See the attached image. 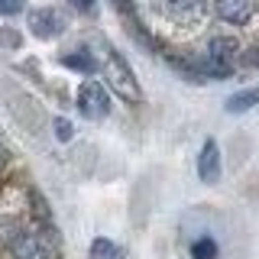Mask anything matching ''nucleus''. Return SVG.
Returning <instances> with one entry per match:
<instances>
[{"mask_svg": "<svg viewBox=\"0 0 259 259\" xmlns=\"http://www.w3.org/2000/svg\"><path fill=\"white\" fill-rule=\"evenodd\" d=\"M113 7H117V10H120V16H123V20L130 23V26H133V29L143 36V29H140V20H136V10H133V4H130V0H113Z\"/></svg>", "mask_w": 259, "mask_h": 259, "instance_id": "obj_12", "label": "nucleus"}, {"mask_svg": "<svg viewBox=\"0 0 259 259\" xmlns=\"http://www.w3.org/2000/svg\"><path fill=\"white\" fill-rule=\"evenodd\" d=\"M91 259H123V249H120L113 240L97 237V240L91 243Z\"/></svg>", "mask_w": 259, "mask_h": 259, "instance_id": "obj_10", "label": "nucleus"}, {"mask_svg": "<svg viewBox=\"0 0 259 259\" xmlns=\"http://www.w3.org/2000/svg\"><path fill=\"white\" fill-rule=\"evenodd\" d=\"M13 256L16 259H49L52 256V246H49V240L42 233L26 230V233H20V237L13 240Z\"/></svg>", "mask_w": 259, "mask_h": 259, "instance_id": "obj_3", "label": "nucleus"}, {"mask_svg": "<svg viewBox=\"0 0 259 259\" xmlns=\"http://www.w3.org/2000/svg\"><path fill=\"white\" fill-rule=\"evenodd\" d=\"M23 7H26V0H0V13H4V16L23 13Z\"/></svg>", "mask_w": 259, "mask_h": 259, "instance_id": "obj_13", "label": "nucleus"}, {"mask_svg": "<svg viewBox=\"0 0 259 259\" xmlns=\"http://www.w3.org/2000/svg\"><path fill=\"white\" fill-rule=\"evenodd\" d=\"M62 65L65 68H71V71H84V75H94L101 65H97V59L88 49H78V52H68V55H62Z\"/></svg>", "mask_w": 259, "mask_h": 259, "instance_id": "obj_8", "label": "nucleus"}, {"mask_svg": "<svg viewBox=\"0 0 259 259\" xmlns=\"http://www.w3.org/2000/svg\"><path fill=\"white\" fill-rule=\"evenodd\" d=\"M101 68H104V75H107L110 88L123 97V101H140V84H136V78H133V71H130L126 59L117 52V49L104 46V65H101Z\"/></svg>", "mask_w": 259, "mask_h": 259, "instance_id": "obj_1", "label": "nucleus"}, {"mask_svg": "<svg viewBox=\"0 0 259 259\" xmlns=\"http://www.w3.org/2000/svg\"><path fill=\"white\" fill-rule=\"evenodd\" d=\"M259 104V88H246V91L227 97V113H246Z\"/></svg>", "mask_w": 259, "mask_h": 259, "instance_id": "obj_9", "label": "nucleus"}, {"mask_svg": "<svg viewBox=\"0 0 259 259\" xmlns=\"http://www.w3.org/2000/svg\"><path fill=\"white\" fill-rule=\"evenodd\" d=\"M4 162H7V149L0 146V168H4Z\"/></svg>", "mask_w": 259, "mask_h": 259, "instance_id": "obj_16", "label": "nucleus"}, {"mask_svg": "<svg viewBox=\"0 0 259 259\" xmlns=\"http://www.w3.org/2000/svg\"><path fill=\"white\" fill-rule=\"evenodd\" d=\"M29 29H32V36H39V39H52V36H59V32H65V20H62L59 10L42 7V10L29 13Z\"/></svg>", "mask_w": 259, "mask_h": 259, "instance_id": "obj_4", "label": "nucleus"}, {"mask_svg": "<svg viewBox=\"0 0 259 259\" xmlns=\"http://www.w3.org/2000/svg\"><path fill=\"white\" fill-rule=\"evenodd\" d=\"M191 256L194 259H217V240L214 237H198L191 243Z\"/></svg>", "mask_w": 259, "mask_h": 259, "instance_id": "obj_11", "label": "nucleus"}, {"mask_svg": "<svg viewBox=\"0 0 259 259\" xmlns=\"http://www.w3.org/2000/svg\"><path fill=\"white\" fill-rule=\"evenodd\" d=\"M68 4L75 7V10H81V13H94V10H97L94 0H68Z\"/></svg>", "mask_w": 259, "mask_h": 259, "instance_id": "obj_15", "label": "nucleus"}, {"mask_svg": "<svg viewBox=\"0 0 259 259\" xmlns=\"http://www.w3.org/2000/svg\"><path fill=\"white\" fill-rule=\"evenodd\" d=\"M198 178L204 185H214L221 178V146L214 140H207L201 146V156H198Z\"/></svg>", "mask_w": 259, "mask_h": 259, "instance_id": "obj_5", "label": "nucleus"}, {"mask_svg": "<svg viewBox=\"0 0 259 259\" xmlns=\"http://www.w3.org/2000/svg\"><path fill=\"white\" fill-rule=\"evenodd\" d=\"M165 10L175 23H194L204 13V0H165Z\"/></svg>", "mask_w": 259, "mask_h": 259, "instance_id": "obj_7", "label": "nucleus"}, {"mask_svg": "<svg viewBox=\"0 0 259 259\" xmlns=\"http://www.w3.org/2000/svg\"><path fill=\"white\" fill-rule=\"evenodd\" d=\"M71 133H75V130H71V123H68L65 117H59V120H55V136H59L62 143H68V140H71Z\"/></svg>", "mask_w": 259, "mask_h": 259, "instance_id": "obj_14", "label": "nucleus"}, {"mask_svg": "<svg viewBox=\"0 0 259 259\" xmlns=\"http://www.w3.org/2000/svg\"><path fill=\"white\" fill-rule=\"evenodd\" d=\"M256 13V0H217V16L227 23H249V16Z\"/></svg>", "mask_w": 259, "mask_h": 259, "instance_id": "obj_6", "label": "nucleus"}, {"mask_svg": "<svg viewBox=\"0 0 259 259\" xmlns=\"http://www.w3.org/2000/svg\"><path fill=\"white\" fill-rule=\"evenodd\" d=\"M78 110H81V117H88V120H104L110 113L107 88L97 84V81H84V84L78 88Z\"/></svg>", "mask_w": 259, "mask_h": 259, "instance_id": "obj_2", "label": "nucleus"}]
</instances>
